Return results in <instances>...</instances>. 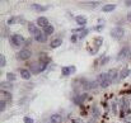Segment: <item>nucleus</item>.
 Returning <instances> with one entry per match:
<instances>
[{
	"instance_id": "1",
	"label": "nucleus",
	"mask_w": 131,
	"mask_h": 123,
	"mask_svg": "<svg viewBox=\"0 0 131 123\" xmlns=\"http://www.w3.org/2000/svg\"><path fill=\"white\" fill-rule=\"evenodd\" d=\"M97 83H98L102 88H108V86L112 84V80H111V76L108 75V72H104V74L98 75Z\"/></svg>"
},
{
	"instance_id": "2",
	"label": "nucleus",
	"mask_w": 131,
	"mask_h": 123,
	"mask_svg": "<svg viewBox=\"0 0 131 123\" xmlns=\"http://www.w3.org/2000/svg\"><path fill=\"white\" fill-rule=\"evenodd\" d=\"M47 67V64L46 62H42V61H38V62H33L32 65H31V72L32 74H40V72H42Z\"/></svg>"
},
{
	"instance_id": "3",
	"label": "nucleus",
	"mask_w": 131,
	"mask_h": 123,
	"mask_svg": "<svg viewBox=\"0 0 131 123\" xmlns=\"http://www.w3.org/2000/svg\"><path fill=\"white\" fill-rule=\"evenodd\" d=\"M10 43H12V46H13L14 48H19V47L24 43V38H23V36H21V34H13V36L10 37Z\"/></svg>"
},
{
	"instance_id": "4",
	"label": "nucleus",
	"mask_w": 131,
	"mask_h": 123,
	"mask_svg": "<svg viewBox=\"0 0 131 123\" xmlns=\"http://www.w3.org/2000/svg\"><path fill=\"white\" fill-rule=\"evenodd\" d=\"M123 34H125V31H123V28H121V27H116V28H113V29L111 31V36H112L113 38H116V39H121V38L123 37Z\"/></svg>"
},
{
	"instance_id": "5",
	"label": "nucleus",
	"mask_w": 131,
	"mask_h": 123,
	"mask_svg": "<svg viewBox=\"0 0 131 123\" xmlns=\"http://www.w3.org/2000/svg\"><path fill=\"white\" fill-rule=\"evenodd\" d=\"M32 56V52L28 50V48H24V50H21L18 53H17V57L19 58V60H28L29 57Z\"/></svg>"
},
{
	"instance_id": "6",
	"label": "nucleus",
	"mask_w": 131,
	"mask_h": 123,
	"mask_svg": "<svg viewBox=\"0 0 131 123\" xmlns=\"http://www.w3.org/2000/svg\"><path fill=\"white\" fill-rule=\"evenodd\" d=\"M28 31H29V33H31L32 36H35V37H37L38 34L42 33V32L40 31V28H38L35 23H29V24H28Z\"/></svg>"
},
{
	"instance_id": "7",
	"label": "nucleus",
	"mask_w": 131,
	"mask_h": 123,
	"mask_svg": "<svg viewBox=\"0 0 131 123\" xmlns=\"http://www.w3.org/2000/svg\"><path fill=\"white\" fill-rule=\"evenodd\" d=\"M37 24H38L40 27H43V28H46V27L50 26V24H48V19H47L46 17H40V18L37 19Z\"/></svg>"
},
{
	"instance_id": "8",
	"label": "nucleus",
	"mask_w": 131,
	"mask_h": 123,
	"mask_svg": "<svg viewBox=\"0 0 131 123\" xmlns=\"http://www.w3.org/2000/svg\"><path fill=\"white\" fill-rule=\"evenodd\" d=\"M87 98H88V94H78V95L75 96V99H74V103H75V104H81Z\"/></svg>"
},
{
	"instance_id": "9",
	"label": "nucleus",
	"mask_w": 131,
	"mask_h": 123,
	"mask_svg": "<svg viewBox=\"0 0 131 123\" xmlns=\"http://www.w3.org/2000/svg\"><path fill=\"white\" fill-rule=\"evenodd\" d=\"M50 120H51V123H62V117L60 114H52Z\"/></svg>"
},
{
	"instance_id": "10",
	"label": "nucleus",
	"mask_w": 131,
	"mask_h": 123,
	"mask_svg": "<svg viewBox=\"0 0 131 123\" xmlns=\"http://www.w3.org/2000/svg\"><path fill=\"white\" fill-rule=\"evenodd\" d=\"M75 22H76L79 26H85V24H87V18L83 17V15H76V17H75Z\"/></svg>"
},
{
	"instance_id": "11",
	"label": "nucleus",
	"mask_w": 131,
	"mask_h": 123,
	"mask_svg": "<svg viewBox=\"0 0 131 123\" xmlns=\"http://www.w3.org/2000/svg\"><path fill=\"white\" fill-rule=\"evenodd\" d=\"M128 52H130V48H128V47H125V48H122V50L120 51V53H118L117 58H118V60L123 58L125 56H127V55H128Z\"/></svg>"
},
{
	"instance_id": "12",
	"label": "nucleus",
	"mask_w": 131,
	"mask_h": 123,
	"mask_svg": "<svg viewBox=\"0 0 131 123\" xmlns=\"http://www.w3.org/2000/svg\"><path fill=\"white\" fill-rule=\"evenodd\" d=\"M108 75L111 76L112 83H116V80H117V75H118V71H117V70H114V69H112V70H109V71H108Z\"/></svg>"
},
{
	"instance_id": "13",
	"label": "nucleus",
	"mask_w": 131,
	"mask_h": 123,
	"mask_svg": "<svg viewBox=\"0 0 131 123\" xmlns=\"http://www.w3.org/2000/svg\"><path fill=\"white\" fill-rule=\"evenodd\" d=\"M31 8H32V9H35L36 12H38V13L45 12V10L47 9V7H42V5H40V4H32V5H31Z\"/></svg>"
},
{
	"instance_id": "14",
	"label": "nucleus",
	"mask_w": 131,
	"mask_h": 123,
	"mask_svg": "<svg viewBox=\"0 0 131 123\" xmlns=\"http://www.w3.org/2000/svg\"><path fill=\"white\" fill-rule=\"evenodd\" d=\"M74 70H75V67H74V66H70V67H62L61 71H62V75H64V76H68V75H70Z\"/></svg>"
},
{
	"instance_id": "15",
	"label": "nucleus",
	"mask_w": 131,
	"mask_h": 123,
	"mask_svg": "<svg viewBox=\"0 0 131 123\" xmlns=\"http://www.w3.org/2000/svg\"><path fill=\"white\" fill-rule=\"evenodd\" d=\"M21 76H22L24 80H29L31 76H32V72H29L28 70H21Z\"/></svg>"
},
{
	"instance_id": "16",
	"label": "nucleus",
	"mask_w": 131,
	"mask_h": 123,
	"mask_svg": "<svg viewBox=\"0 0 131 123\" xmlns=\"http://www.w3.org/2000/svg\"><path fill=\"white\" fill-rule=\"evenodd\" d=\"M114 9H116V5H114V4H107V5L103 7V12H106V13L113 12Z\"/></svg>"
},
{
	"instance_id": "17",
	"label": "nucleus",
	"mask_w": 131,
	"mask_h": 123,
	"mask_svg": "<svg viewBox=\"0 0 131 123\" xmlns=\"http://www.w3.org/2000/svg\"><path fill=\"white\" fill-rule=\"evenodd\" d=\"M46 38H47V36H46L45 33H41V34H38L37 37H35V39H36L37 42H41V43H43V42L46 41Z\"/></svg>"
},
{
	"instance_id": "18",
	"label": "nucleus",
	"mask_w": 131,
	"mask_h": 123,
	"mask_svg": "<svg viewBox=\"0 0 131 123\" xmlns=\"http://www.w3.org/2000/svg\"><path fill=\"white\" fill-rule=\"evenodd\" d=\"M43 33H45L46 36H51V34L54 33V27H52V26H48V27L43 28Z\"/></svg>"
},
{
	"instance_id": "19",
	"label": "nucleus",
	"mask_w": 131,
	"mask_h": 123,
	"mask_svg": "<svg viewBox=\"0 0 131 123\" xmlns=\"http://www.w3.org/2000/svg\"><path fill=\"white\" fill-rule=\"evenodd\" d=\"M61 43H62L61 38H56V39H54V41L51 42V47H52V48H56V47H59Z\"/></svg>"
},
{
	"instance_id": "20",
	"label": "nucleus",
	"mask_w": 131,
	"mask_h": 123,
	"mask_svg": "<svg viewBox=\"0 0 131 123\" xmlns=\"http://www.w3.org/2000/svg\"><path fill=\"white\" fill-rule=\"evenodd\" d=\"M2 94H3V99H2V100L7 101V100H10V99H12V95H10V93H9V91L3 90V91H2Z\"/></svg>"
},
{
	"instance_id": "21",
	"label": "nucleus",
	"mask_w": 131,
	"mask_h": 123,
	"mask_svg": "<svg viewBox=\"0 0 131 123\" xmlns=\"http://www.w3.org/2000/svg\"><path fill=\"white\" fill-rule=\"evenodd\" d=\"M121 107H122V113H125V112H127V108H128V104H127V100L123 98L122 100H121Z\"/></svg>"
},
{
	"instance_id": "22",
	"label": "nucleus",
	"mask_w": 131,
	"mask_h": 123,
	"mask_svg": "<svg viewBox=\"0 0 131 123\" xmlns=\"http://www.w3.org/2000/svg\"><path fill=\"white\" fill-rule=\"evenodd\" d=\"M92 112H93V115H94V117H99V115H101V110H99V108H98L97 105H93Z\"/></svg>"
},
{
	"instance_id": "23",
	"label": "nucleus",
	"mask_w": 131,
	"mask_h": 123,
	"mask_svg": "<svg viewBox=\"0 0 131 123\" xmlns=\"http://www.w3.org/2000/svg\"><path fill=\"white\" fill-rule=\"evenodd\" d=\"M128 72H130V70L128 69H123L122 70V72H121V75H120V79L122 80V79H125L127 75H128Z\"/></svg>"
},
{
	"instance_id": "24",
	"label": "nucleus",
	"mask_w": 131,
	"mask_h": 123,
	"mask_svg": "<svg viewBox=\"0 0 131 123\" xmlns=\"http://www.w3.org/2000/svg\"><path fill=\"white\" fill-rule=\"evenodd\" d=\"M94 42L97 43V51H98V48L101 47V45H102V42H103V38H102V37H97V38L94 39Z\"/></svg>"
},
{
	"instance_id": "25",
	"label": "nucleus",
	"mask_w": 131,
	"mask_h": 123,
	"mask_svg": "<svg viewBox=\"0 0 131 123\" xmlns=\"http://www.w3.org/2000/svg\"><path fill=\"white\" fill-rule=\"evenodd\" d=\"M18 20H19V18H18V17H12V18L8 20V24H15Z\"/></svg>"
},
{
	"instance_id": "26",
	"label": "nucleus",
	"mask_w": 131,
	"mask_h": 123,
	"mask_svg": "<svg viewBox=\"0 0 131 123\" xmlns=\"http://www.w3.org/2000/svg\"><path fill=\"white\" fill-rule=\"evenodd\" d=\"M7 79H8V81H14L15 80V75L12 74V72H8L7 74Z\"/></svg>"
},
{
	"instance_id": "27",
	"label": "nucleus",
	"mask_w": 131,
	"mask_h": 123,
	"mask_svg": "<svg viewBox=\"0 0 131 123\" xmlns=\"http://www.w3.org/2000/svg\"><path fill=\"white\" fill-rule=\"evenodd\" d=\"M0 65H2V67H4V66L7 65V60H5L4 55H2V56H0Z\"/></svg>"
},
{
	"instance_id": "28",
	"label": "nucleus",
	"mask_w": 131,
	"mask_h": 123,
	"mask_svg": "<svg viewBox=\"0 0 131 123\" xmlns=\"http://www.w3.org/2000/svg\"><path fill=\"white\" fill-rule=\"evenodd\" d=\"M0 104H2V105H0V110H2V112H4V109L7 108V101L2 100V101H0Z\"/></svg>"
},
{
	"instance_id": "29",
	"label": "nucleus",
	"mask_w": 131,
	"mask_h": 123,
	"mask_svg": "<svg viewBox=\"0 0 131 123\" xmlns=\"http://www.w3.org/2000/svg\"><path fill=\"white\" fill-rule=\"evenodd\" d=\"M2 88H3V90H4V88L10 89V88H12V85L9 84V81H7V83H2Z\"/></svg>"
},
{
	"instance_id": "30",
	"label": "nucleus",
	"mask_w": 131,
	"mask_h": 123,
	"mask_svg": "<svg viewBox=\"0 0 131 123\" xmlns=\"http://www.w3.org/2000/svg\"><path fill=\"white\" fill-rule=\"evenodd\" d=\"M116 104H117L116 101H113V103H112V113H113V114H116V113H117V105H116Z\"/></svg>"
},
{
	"instance_id": "31",
	"label": "nucleus",
	"mask_w": 131,
	"mask_h": 123,
	"mask_svg": "<svg viewBox=\"0 0 131 123\" xmlns=\"http://www.w3.org/2000/svg\"><path fill=\"white\" fill-rule=\"evenodd\" d=\"M24 123H35V120L32 119V118H29V117H24Z\"/></svg>"
},
{
	"instance_id": "32",
	"label": "nucleus",
	"mask_w": 131,
	"mask_h": 123,
	"mask_svg": "<svg viewBox=\"0 0 131 123\" xmlns=\"http://www.w3.org/2000/svg\"><path fill=\"white\" fill-rule=\"evenodd\" d=\"M126 19H127V20H128V22L131 23V12H130V13L127 14V17H126Z\"/></svg>"
},
{
	"instance_id": "33",
	"label": "nucleus",
	"mask_w": 131,
	"mask_h": 123,
	"mask_svg": "<svg viewBox=\"0 0 131 123\" xmlns=\"http://www.w3.org/2000/svg\"><path fill=\"white\" fill-rule=\"evenodd\" d=\"M125 5H126V7H131V0H128V2H125Z\"/></svg>"
},
{
	"instance_id": "34",
	"label": "nucleus",
	"mask_w": 131,
	"mask_h": 123,
	"mask_svg": "<svg viewBox=\"0 0 131 123\" xmlns=\"http://www.w3.org/2000/svg\"><path fill=\"white\" fill-rule=\"evenodd\" d=\"M74 123H83L80 119H74Z\"/></svg>"
},
{
	"instance_id": "35",
	"label": "nucleus",
	"mask_w": 131,
	"mask_h": 123,
	"mask_svg": "<svg viewBox=\"0 0 131 123\" xmlns=\"http://www.w3.org/2000/svg\"><path fill=\"white\" fill-rule=\"evenodd\" d=\"M71 41L75 42V41H76V36H73V37H71Z\"/></svg>"
}]
</instances>
